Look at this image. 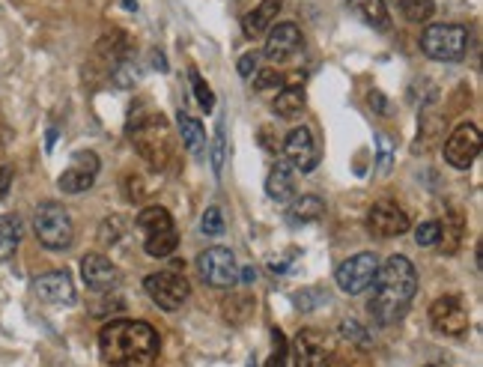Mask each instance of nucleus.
<instances>
[{
	"label": "nucleus",
	"instance_id": "f257e3e1",
	"mask_svg": "<svg viewBox=\"0 0 483 367\" xmlns=\"http://www.w3.org/2000/svg\"><path fill=\"white\" fill-rule=\"evenodd\" d=\"M99 350L111 367H152L161 353V337L141 320H111L99 332Z\"/></svg>",
	"mask_w": 483,
	"mask_h": 367
},
{
	"label": "nucleus",
	"instance_id": "f03ea898",
	"mask_svg": "<svg viewBox=\"0 0 483 367\" xmlns=\"http://www.w3.org/2000/svg\"><path fill=\"white\" fill-rule=\"evenodd\" d=\"M376 289L370 298V314L379 326L400 323L412 307V298L418 293V272H415L412 260L403 254H394L385 260L376 272Z\"/></svg>",
	"mask_w": 483,
	"mask_h": 367
},
{
	"label": "nucleus",
	"instance_id": "7ed1b4c3",
	"mask_svg": "<svg viewBox=\"0 0 483 367\" xmlns=\"http://www.w3.org/2000/svg\"><path fill=\"white\" fill-rule=\"evenodd\" d=\"M129 138L134 143V150L141 152V159L147 161L152 170H164L170 164L173 134L161 114H141V117L132 123Z\"/></svg>",
	"mask_w": 483,
	"mask_h": 367
},
{
	"label": "nucleus",
	"instance_id": "20e7f679",
	"mask_svg": "<svg viewBox=\"0 0 483 367\" xmlns=\"http://www.w3.org/2000/svg\"><path fill=\"white\" fill-rule=\"evenodd\" d=\"M138 227L143 234V248L150 257H170L179 245L177 225L173 216L164 206H147L138 216Z\"/></svg>",
	"mask_w": 483,
	"mask_h": 367
},
{
	"label": "nucleus",
	"instance_id": "39448f33",
	"mask_svg": "<svg viewBox=\"0 0 483 367\" xmlns=\"http://www.w3.org/2000/svg\"><path fill=\"white\" fill-rule=\"evenodd\" d=\"M33 230H36V236H40V243L48 251H66V248H72V243H75L72 216L66 212V206L54 204V200H48V204L36 206V212H33Z\"/></svg>",
	"mask_w": 483,
	"mask_h": 367
},
{
	"label": "nucleus",
	"instance_id": "423d86ee",
	"mask_svg": "<svg viewBox=\"0 0 483 367\" xmlns=\"http://www.w3.org/2000/svg\"><path fill=\"white\" fill-rule=\"evenodd\" d=\"M469 48V31L462 24H430L421 33V51L430 60L460 63Z\"/></svg>",
	"mask_w": 483,
	"mask_h": 367
},
{
	"label": "nucleus",
	"instance_id": "0eeeda50",
	"mask_svg": "<svg viewBox=\"0 0 483 367\" xmlns=\"http://www.w3.org/2000/svg\"><path fill=\"white\" fill-rule=\"evenodd\" d=\"M143 289H147V296L161 307V311H179V307L186 305L188 296H191L188 278L179 275V272L147 275V278H143Z\"/></svg>",
	"mask_w": 483,
	"mask_h": 367
},
{
	"label": "nucleus",
	"instance_id": "6e6552de",
	"mask_svg": "<svg viewBox=\"0 0 483 367\" xmlns=\"http://www.w3.org/2000/svg\"><path fill=\"white\" fill-rule=\"evenodd\" d=\"M197 269H200V278L209 287L227 289V287H233L239 281L236 257H233V251L224 248V245H215V248L203 251V254L197 257Z\"/></svg>",
	"mask_w": 483,
	"mask_h": 367
},
{
	"label": "nucleus",
	"instance_id": "1a4fd4ad",
	"mask_svg": "<svg viewBox=\"0 0 483 367\" xmlns=\"http://www.w3.org/2000/svg\"><path fill=\"white\" fill-rule=\"evenodd\" d=\"M376 272H379V260H376V254H370V251H361V254L343 260V263L337 266L334 278H337V287H341L343 293L359 296L367 287H373Z\"/></svg>",
	"mask_w": 483,
	"mask_h": 367
},
{
	"label": "nucleus",
	"instance_id": "9d476101",
	"mask_svg": "<svg viewBox=\"0 0 483 367\" xmlns=\"http://www.w3.org/2000/svg\"><path fill=\"white\" fill-rule=\"evenodd\" d=\"M480 152V129L475 123H460L451 132V138L444 141V161L457 170H466L475 164Z\"/></svg>",
	"mask_w": 483,
	"mask_h": 367
},
{
	"label": "nucleus",
	"instance_id": "9b49d317",
	"mask_svg": "<svg viewBox=\"0 0 483 367\" xmlns=\"http://www.w3.org/2000/svg\"><path fill=\"white\" fill-rule=\"evenodd\" d=\"M430 323L439 335L460 337L469 332V307L462 296H442L430 305Z\"/></svg>",
	"mask_w": 483,
	"mask_h": 367
},
{
	"label": "nucleus",
	"instance_id": "f8f14e48",
	"mask_svg": "<svg viewBox=\"0 0 483 367\" xmlns=\"http://www.w3.org/2000/svg\"><path fill=\"white\" fill-rule=\"evenodd\" d=\"M96 177H99V156L90 150H81V152H75L69 168L60 173L57 186H60L63 195H81V191L93 188Z\"/></svg>",
	"mask_w": 483,
	"mask_h": 367
},
{
	"label": "nucleus",
	"instance_id": "ddd939ff",
	"mask_svg": "<svg viewBox=\"0 0 483 367\" xmlns=\"http://www.w3.org/2000/svg\"><path fill=\"white\" fill-rule=\"evenodd\" d=\"M367 227H370L373 236L379 239H394V236H403L409 230V216L394 204V200H376L367 212Z\"/></svg>",
	"mask_w": 483,
	"mask_h": 367
},
{
	"label": "nucleus",
	"instance_id": "4468645a",
	"mask_svg": "<svg viewBox=\"0 0 483 367\" xmlns=\"http://www.w3.org/2000/svg\"><path fill=\"white\" fill-rule=\"evenodd\" d=\"M81 278L93 293H111V289H117L123 281L120 269L105 254H87L81 260Z\"/></svg>",
	"mask_w": 483,
	"mask_h": 367
},
{
	"label": "nucleus",
	"instance_id": "2eb2a0df",
	"mask_svg": "<svg viewBox=\"0 0 483 367\" xmlns=\"http://www.w3.org/2000/svg\"><path fill=\"white\" fill-rule=\"evenodd\" d=\"M284 152H287L289 164H293L296 170H302V173H311L316 164H320V150H316L311 129H305V125H298V129H293L287 134Z\"/></svg>",
	"mask_w": 483,
	"mask_h": 367
},
{
	"label": "nucleus",
	"instance_id": "dca6fc26",
	"mask_svg": "<svg viewBox=\"0 0 483 367\" xmlns=\"http://www.w3.org/2000/svg\"><path fill=\"white\" fill-rule=\"evenodd\" d=\"M305 48V36L298 31V24L293 22H284L269 31V40H266V57L275 63H284V60H293V57Z\"/></svg>",
	"mask_w": 483,
	"mask_h": 367
},
{
	"label": "nucleus",
	"instance_id": "f3484780",
	"mask_svg": "<svg viewBox=\"0 0 483 367\" xmlns=\"http://www.w3.org/2000/svg\"><path fill=\"white\" fill-rule=\"evenodd\" d=\"M33 293L48 305H72L75 302V284H72V278L66 269L40 275L33 281Z\"/></svg>",
	"mask_w": 483,
	"mask_h": 367
},
{
	"label": "nucleus",
	"instance_id": "a211bd4d",
	"mask_svg": "<svg viewBox=\"0 0 483 367\" xmlns=\"http://www.w3.org/2000/svg\"><path fill=\"white\" fill-rule=\"evenodd\" d=\"M293 355L296 367H320L325 355V335L316 332V328H302L293 341Z\"/></svg>",
	"mask_w": 483,
	"mask_h": 367
},
{
	"label": "nucleus",
	"instance_id": "6ab92c4d",
	"mask_svg": "<svg viewBox=\"0 0 483 367\" xmlns=\"http://www.w3.org/2000/svg\"><path fill=\"white\" fill-rule=\"evenodd\" d=\"M266 195L275 200V204H289L296 197V177H293V164L278 161L266 177Z\"/></svg>",
	"mask_w": 483,
	"mask_h": 367
},
{
	"label": "nucleus",
	"instance_id": "aec40b11",
	"mask_svg": "<svg viewBox=\"0 0 483 367\" xmlns=\"http://www.w3.org/2000/svg\"><path fill=\"white\" fill-rule=\"evenodd\" d=\"M278 9H281V0H263V4H257L245 18H242V33H245L248 40L263 36L278 18Z\"/></svg>",
	"mask_w": 483,
	"mask_h": 367
},
{
	"label": "nucleus",
	"instance_id": "412c9836",
	"mask_svg": "<svg viewBox=\"0 0 483 367\" xmlns=\"http://www.w3.org/2000/svg\"><path fill=\"white\" fill-rule=\"evenodd\" d=\"M346 6H350V13L359 18L361 24L373 27V31H388V27H391L385 0H350Z\"/></svg>",
	"mask_w": 483,
	"mask_h": 367
},
{
	"label": "nucleus",
	"instance_id": "4be33fe9",
	"mask_svg": "<svg viewBox=\"0 0 483 367\" xmlns=\"http://www.w3.org/2000/svg\"><path fill=\"white\" fill-rule=\"evenodd\" d=\"M325 216V204L316 195H302V197H293L289 200V209H287V221L293 227H302V225H314Z\"/></svg>",
	"mask_w": 483,
	"mask_h": 367
},
{
	"label": "nucleus",
	"instance_id": "5701e85b",
	"mask_svg": "<svg viewBox=\"0 0 483 367\" xmlns=\"http://www.w3.org/2000/svg\"><path fill=\"white\" fill-rule=\"evenodd\" d=\"M305 102H307L305 87H284V90L275 96L272 111L278 114V117L293 120V117H298V114L305 111Z\"/></svg>",
	"mask_w": 483,
	"mask_h": 367
},
{
	"label": "nucleus",
	"instance_id": "b1692460",
	"mask_svg": "<svg viewBox=\"0 0 483 367\" xmlns=\"http://www.w3.org/2000/svg\"><path fill=\"white\" fill-rule=\"evenodd\" d=\"M179 134H182V143H186L188 152H195L200 159L206 152V132H203V123L191 114H179Z\"/></svg>",
	"mask_w": 483,
	"mask_h": 367
},
{
	"label": "nucleus",
	"instance_id": "393cba45",
	"mask_svg": "<svg viewBox=\"0 0 483 367\" xmlns=\"http://www.w3.org/2000/svg\"><path fill=\"white\" fill-rule=\"evenodd\" d=\"M22 243V218L4 216L0 218V260H9Z\"/></svg>",
	"mask_w": 483,
	"mask_h": 367
},
{
	"label": "nucleus",
	"instance_id": "a878e982",
	"mask_svg": "<svg viewBox=\"0 0 483 367\" xmlns=\"http://www.w3.org/2000/svg\"><path fill=\"white\" fill-rule=\"evenodd\" d=\"M400 9H403L406 22H415V24L430 22V18L436 15V4H433V0H400Z\"/></svg>",
	"mask_w": 483,
	"mask_h": 367
},
{
	"label": "nucleus",
	"instance_id": "bb28decb",
	"mask_svg": "<svg viewBox=\"0 0 483 367\" xmlns=\"http://www.w3.org/2000/svg\"><path fill=\"white\" fill-rule=\"evenodd\" d=\"M188 78H191V90H195L197 105L209 114L212 108H215V93H212V87L203 81V75L197 69H188Z\"/></svg>",
	"mask_w": 483,
	"mask_h": 367
},
{
	"label": "nucleus",
	"instance_id": "cd10ccee",
	"mask_svg": "<svg viewBox=\"0 0 483 367\" xmlns=\"http://www.w3.org/2000/svg\"><path fill=\"white\" fill-rule=\"evenodd\" d=\"M224 156H227V138H224V125H218L215 138H212V147H209V159H212L215 177H221V170H224Z\"/></svg>",
	"mask_w": 483,
	"mask_h": 367
},
{
	"label": "nucleus",
	"instance_id": "c85d7f7f",
	"mask_svg": "<svg viewBox=\"0 0 483 367\" xmlns=\"http://www.w3.org/2000/svg\"><path fill=\"white\" fill-rule=\"evenodd\" d=\"M341 337L350 346H367V344H370V335H367V328L359 320H343L341 323Z\"/></svg>",
	"mask_w": 483,
	"mask_h": 367
},
{
	"label": "nucleus",
	"instance_id": "c756f323",
	"mask_svg": "<svg viewBox=\"0 0 483 367\" xmlns=\"http://www.w3.org/2000/svg\"><path fill=\"white\" fill-rule=\"evenodd\" d=\"M200 230H203L206 236H221V234H224V216H221L218 206H209L206 212H203Z\"/></svg>",
	"mask_w": 483,
	"mask_h": 367
},
{
	"label": "nucleus",
	"instance_id": "7c9ffc66",
	"mask_svg": "<svg viewBox=\"0 0 483 367\" xmlns=\"http://www.w3.org/2000/svg\"><path fill=\"white\" fill-rule=\"evenodd\" d=\"M442 225L439 221H424V225L415 230V243L421 248H430V245H439V236H442Z\"/></svg>",
	"mask_w": 483,
	"mask_h": 367
},
{
	"label": "nucleus",
	"instance_id": "2f4dec72",
	"mask_svg": "<svg viewBox=\"0 0 483 367\" xmlns=\"http://www.w3.org/2000/svg\"><path fill=\"white\" fill-rule=\"evenodd\" d=\"M123 234H125V221H123L120 216L102 221V243H111V245H114Z\"/></svg>",
	"mask_w": 483,
	"mask_h": 367
},
{
	"label": "nucleus",
	"instance_id": "473e14b6",
	"mask_svg": "<svg viewBox=\"0 0 483 367\" xmlns=\"http://www.w3.org/2000/svg\"><path fill=\"white\" fill-rule=\"evenodd\" d=\"M272 337H275V353H272V359H269V364L266 367H284V362H287V337H284V332L281 328H272Z\"/></svg>",
	"mask_w": 483,
	"mask_h": 367
},
{
	"label": "nucleus",
	"instance_id": "72a5a7b5",
	"mask_svg": "<svg viewBox=\"0 0 483 367\" xmlns=\"http://www.w3.org/2000/svg\"><path fill=\"white\" fill-rule=\"evenodd\" d=\"M257 63H260V54L257 51H248L239 57V75L242 78H251V75L257 72Z\"/></svg>",
	"mask_w": 483,
	"mask_h": 367
},
{
	"label": "nucleus",
	"instance_id": "f704fd0d",
	"mask_svg": "<svg viewBox=\"0 0 483 367\" xmlns=\"http://www.w3.org/2000/svg\"><path fill=\"white\" fill-rule=\"evenodd\" d=\"M284 84V78L278 72H272V69H266V72H260L257 75V81H254V87L257 90H272V87H281Z\"/></svg>",
	"mask_w": 483,
	"mask_h": 367
},
{
	"label": "nucleus",
	"instance_id": "c9c22d12",
	"mask_svg": "<svg viewBox=\"0 0 483 367\" xmlns=\"http://www.w3.org/2000/svg\"><path fill=\"white\" fill-rule=\"evenodd\" d=\"M9 188H13V168H0V200H6Z\"/></svg>",
	"mask_w": 483,
	"mask_h": 367
},
{
	"label": "nucleus",
	"instance_id": "e433bc0d",
	"mask_svg": "<svg viewBox=\"0 0 483 367\" xmlns=\"http://www.w3.org/2000/svg\"><path fill=\"white\" fill-rule=\"evenodd\" d=\"M388 164H391V147H388V141L379 138V170L385 173L388 170Z\"/></svg>",
	"mask_w": 483,
	"mask_h": 367
},
{
	"label": "nucleus",
	"instance_id": "4c0bfd02",
	"mask_svg": "<svg viewBox=\"0 0 483 367\" xmlns=\"http://www.w3.org/2000/svg\"><path fill=\"white\" fill-rule=\"evenodd\" d=\"M239 272H242L239 278H242V281H245V284H251V281H254V278H257V269H251V266H248V269H239Z\"/></svg>",
	"mask_w": 483,
	"mask_h": 367
},
{
	"label": "nucleus",
	"instance_id": "58836bf2",
	"mask_svg": "<svg viewBox=\"0 0 483 367\" xmlns=\"http://www.w3.org/2000/svg\"><path fill=\"white\" fill-rule=\"evenodd\" d=\"M123 4L129 6V9H138V0H123Z\"/></svg>",
	"mask_w": 483,
	"mask_h": 367
},
{
	"label": "nucleus",
	"instance_id": "ea45409f",
	"mask_svg": "<svg viewBox=\"0 0 483 367\" xmlns=\"http://www.w3.org/2000/svg\"><path fill=\"white\" fill-rule=\"evenodd\" d=\"M248 367H257V362H254V359H248Z\"/></svg>",
	"mask_w": 483,
	"mask_h": 367
}]
</instances>
